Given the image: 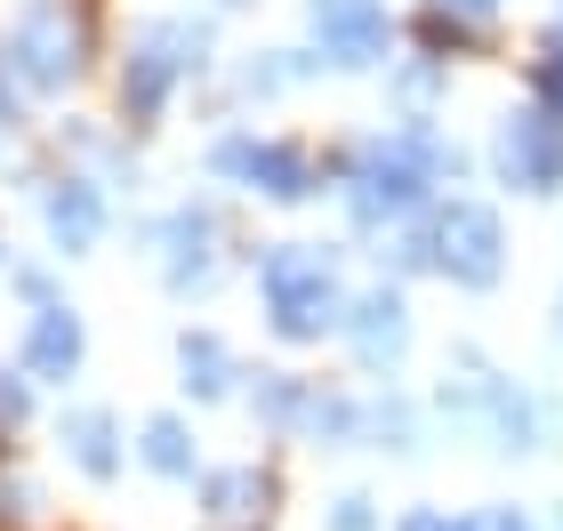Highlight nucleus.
<instances>
[{
    "mask_svg": "<svg viewBox=\"0 0 563 531\" xmlns=\"http://www.w3.org/2000/svg\"><path fill=\"white\" fill-rule=\"evenodd\" d=\"M258 274H266V307H274L282 339H314V331L339 322V290H330L322 250H274Z\"/></svg>",
    "mask_w": 563,
    "mask_h": 531,
    "instance_id": "nucleus-1",
    "label": "nucleus"
},
{
    "mask_svg": "<svg viewBox=\"0 0 563 531\" xmlns=\"http://www.w3.org/2000/svg\"><path fill=\"white\" fill-rule=\"evenodd\" d=\"M459 169V154H443V145H427V137H402V145H378V154L363 162V186H354V210L378 218V210H411L419 186L434 169Z\"/></svg>",
    "mask_w": 563,
    "mask_h": 531,
    "instance_id": "nucleus-2",
    "label": "nucleus"
},
{
    "mask_svg": "<svg viewBox=\"0 0 563 531\" xmlns=\"http://www.w3.org/2000/svg\"><path fill=\"white\" fill-rule=\"evenodd\" d=\"M16 65L33 73L41 89H65L81 73V24L65 16V0H33L16 16Z\"/></svg>",
    "mask_w": 563,
    "mask_h": 531,
    "instance_id": "nucleus-3",
    "label": "nucleus"
},
{
    "mask_svg": "<svg viewBox=\"0 0 563 531\" xmlns=\"http://www.w3.org/2000/svg\"><path fill=\"white\" fill-rule=\"evenodd\" d=\"M434 266L459 274V283H492L499 274V218L483 201H451L434 218Z\"/></svg>",
    "mask_w": 563,
    "mask_h": 531,
    "instance_id": "nucleus-4",
    "label": "nucleus"
},
{
    "mask_svg": "<svg viewBox=\"0 0 563 531\" xmlns=\"http://www.w3.org/2000/svg\"><path fill=\"white\" fill-rule=\"evenodd\" d=\"M499 162L531 193L555 186V177H563V121L555 113H516V121H507V137H499Z\"/></svg>",
    "mask_w": 563,
    "mask_h": 531,
    "instance_id": "nucleus-5",
    "label": "nucleus"
},
{
    "mask_svg": "<svg viewBox=\"0 0 563 531\" xmlns=\"http://www.w3.org/2000/svg\"><path fill=\"white\" fill-rule=\"evenodd\" d=\"M314 33L330 41L339 65H371L387 48V9L378 0H314Z\"/></svg>",
    "mask_w": 563,
    "mask_h": 531,
    "instance_id": "nucleus-6",
    "label": "nucleus"
},
{
    "mask_svg": "<svg viewBox=\"0 0 563 531\" xmlns=\"http://www.w3.org/2000/svg\"><path fill=\"white\" fill-rule=\"evenodd\" d=\"M218 169H225V177H250V186H266L274 201H298V193H306V162L290 154V145L225 137V145H218Z\"/></svg>",
    "mask_w": 563,
    "mask_h": 531,
    "instance_id": "nucleus-7",
    "label": "nucleus"
},
{
    "mask_svg": "<svg viewBox=\"0 0 563 531\" xmlns=\"http://www.w3.org/2000/svg\"><path fill=\"white\" fill-rule=\"evenodd\" d=\"M169 48H177V33H145V41L130 48V73H121V106H130V113H153V106H162L169 73L186 65V57H169Z\"/></svg>",
    "mask_w": 563,
    "mask_h": 531,
    "instance_id": "nucleus-8",
    "label": "nucleus"
},
{
    "mask_svg": "<svg viewBox=\"0 0 563 531\" xmlns=\"http://www.w3.org/2000/svg\"><path fill=\"white\" fill-rule=\"evenodd\" d=\"M24 363H33L41 378H65L73 363H81V322H73L65 307L33 314V339H24Z\"/></svg>",
    "mask_w": 563,
    "mask_h": 531,
    "instance_id": "nucleus-9",
    "label": "nucleus"
},
{
    "mask_svg": "<svg viewBox=\"0 0 563 531\" xmlns=\"http://www.w3.org/2000/svg\"><path fill=\"white\" fill-rule=\"evenodd\" d=\"M97 225H106V210H97V186H81V177H65L57 193H48V234H57L65 250H89Z\"/></svg>",
    "mask_w": 563,
    "mask_h": 531,
    "instance_id": "nucleus-10",
    "label": "nucleus"
},
{
    "mask_svg": "<svg viewBox=\"0 0 563 531\" xmlns=\"http://www.w3.org/2000/svg\"><path fill=\"white\" fill-rule=\"evenodd\" d=\"M354 346H363V363H387V354L402 346V298L395 290H378L354 307Z\"/></svg>",
    "mask_w": 563,
    "mask_h": 531,
    "instance_id": "nucleus-11",
    "label": "nucleus"
},
{
    "mask_svg": "<svg viewBox=\"0 0 563 531\" xmlns=\"http://www.w3.org/2000/svg\"><path fill=\"white\" fill-rule=\"evenodd\" d=\"M65 443H73V460H81L89 475H113V460H121L106 411H73V419H65Z\"/></svg>",
    "mask_w": 563,
    "mask_h": 531,
    "instance_id": "nucleus-12",
    "label": "nucleus"
},
{
    "mask_svg": "<svg viewBox=\"0 0 563 531\" xmlns=\"http://www.w3.org/2000/svg\"><path fill=\"white\" fill-rule=\"evenodd\" d=\"M145 467H162V475H186L194 467V443H186V427H177V419H145Z\"/></svg>",
    "mask_w": 563,
    "mask_h": 531,
    "instance_id": "nucleus-13",
    "label": "nucleus"
},
{
    "mask_svg": "<svg viewBox=\"0 0 563 531\" xmlns=\"http://www.w3.org/2000/svg\"><path fill=\"white\" fill-rule=\"evenodd\" d=\"M186 387H194V395H218V387H225V346H218L210 331L186 339Z\"/></svg>",
    "mask_w": 563,
    "mask_h": 531,
    "instance_id": "nucleus-14",
    "label": "nucleus"
},
{
    "mask_svg": "<svg viewBox=\"0 0 563 531\" xmlns=\"http://www.w3.org/2000/svg\"><path fill=\"white\" fill-rule=\"evenodd\" d=\"M201 499H210V516H250V499H266V484L258 475H210Z\"/></svg>",
    "mask_w": 563,
    "mask_h": 531,
    "instance_id": "nucleus-15",
    "label": "nucleus"
},
{
    "mask_svg": "<svg viewBox=\"0 0 563 531\" xmlns=\"http://www.w3.org/2000/svg\"><path fill=\"white\" fill-rule=\"evenodd\" d=\"M258 402H266V411L282 419V411H290V402H298V387H290V378H266V387H258Z\"/></svg>",
    "mask_w": 563,
    "mask_h": 531,
    "instance_id": "nucleus-16",
    "label": "nucleus"
},
{
    "mask_svg": "<svg viewBox=\"0 0 563 531\" xmlns=\"http://www.w3.org/2000/svg\"><path fill=\"white\" fill-rule=\"evenodd\" d=\"M0 419H24V387L16 378H0Z\"/></svg>",
    "mask_w": 563,
    "mask_h": 531,
    "instance_id": "nucleus-17",
    "label": "nucleus"
},
{
    "mask_svg": "<svg viewBox=\"0 0 563 531\" xmlns=\"http://www.w3.org/2000/svg\"><path fill=\"white\" fill-rule=\"evenodd\" d=\"M402 531H483V523H443V516H411Z\"/></svg>",
    "mask_w": 563,
    "mask_h": 531,
    "instance_id": "nucleus-18",
    "label": "nucleus"
},
{
    "mask_svg": "<svg viewBox=\"0 0 563 531\" xmlns=\"http://www.w3.org/2000/svg\"><path fill=\"white\" fill-rule=\"evenodd\" d=\"M443 9H459V16H492V0H443Z\"/></svg>",
    "mask_w": 563,
    "mask_h": 531,
    "instance_id": "nucleus-19",
    "label": "nucleus"
},
{
    "mask_svg": "<svg viewBox=\"0 0 563 531\" xmlns=\"http://www.w3.org/2000/svg\"><path fill=\"white\" fill-rule=\"evenodd\" d=\"M548 97H563V48L548 57Z\"/></svg>",
    "mask_w": 563,
    "mask_h": 531,
    "instance_id": "nucleus-20",
    "label": "nucleus"
},
{
    "mask_svg": "<svg viewBox=\"0 0 563 531\" xmlns=\"http://www.w3.org/2000/svg\"><path fill=\"white\" fill-rule=\"evenodd\" d=\"M483 531H523V523H516V516H492V523H483Z\"/></svg>",
    "mask_w": 563,
    "mask_h": 531,
    "instance_id": "nucleus-21",
    "label": "nucleus"
}]
</instances>
